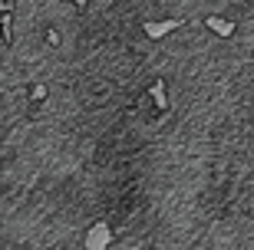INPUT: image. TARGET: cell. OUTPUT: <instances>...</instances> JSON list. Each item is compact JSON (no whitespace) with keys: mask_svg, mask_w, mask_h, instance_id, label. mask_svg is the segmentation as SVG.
Here are the masks:
<instances>
[{"mask_svg":"<svg viewBox=\"0 0 254 250\" xmlns=\"http://www.w3.org/2000/svg\"><path fill=\"white\" fill-rule=\"evenodd\" d=\"M145 23H211L228 20L231 0H132Z\"/></svg>","mask_w":254,"mask_h":250,"instance_id":"1","label":"cell"}]
</instances>
